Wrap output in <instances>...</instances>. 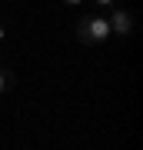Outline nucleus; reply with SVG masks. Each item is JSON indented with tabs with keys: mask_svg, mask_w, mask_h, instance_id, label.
<instances>
[{
	"mask_svg": "<svg viewBox=\"0 0 143 150\" xmlns=\"http://www.w3.org/2000/svg\"><path fill=\"white\" fill-rule=\"evenodd\" d=\"M7 90V70H0V93Z\"/></svg>",
	"mask_w": 143,
	"mask_h": 150,
	"instance_id": "7ed1b4c3",
	"label": "nucleus"
},
{
	"mask_svg": "<svg viewBox=\"0 0 143 150\" xmlns=\"http://www.w3.org/2000/svg\"><path fill=\"white\" fill-rule=\"evenodd\" d=\"M77 37L83 43H103L106 37H110V23H106V17H87V20L77 23Z\"/></svg>",
	"mask_w": 143,
	"mask_h": 150,
	"instance_id": "f257e3e1",
	"label": "nucleus"
},
{
	"mask_svg": "<svg viewBox=\"0 0 143 150\" xmlns=\"http://www.w3.org/2000/svg\"><path fill=\"white\" fill-rule=\"evenodd\" d=\"M4 40H7V27L0 23V43H4Z\"/></svg>",
	"mask_w": 143,
	"mask_h": 150,
	"instance_id": "20e7f679",
	"label": "nucleus"
},
{
	"mask_svg": "<svg viewBox=\"0 0 143 150\" xmlns=\"http://www.w3.org/2000/svg\"><path fill=\"white\" fill-rule=\"evenodd\" d=\"M113 4V0H97V7H110Z\"/></svg>",
	"mask_w": 143,
	"mask_h": 150,
	"instance_id": "39448f33",
	"label": "nucleus"
},
{
	"mask_svg": "<svg viewBox=\"0 0 143 150\" xmlns=\"http://www.w3.org/2000/svg\"><path fill=\"white\" fill-rule=\"evenodd\" d=\"M106 23H110V33H120V37L133 33V13H127V10H113V17Z\"/></svg>",
	"mask_w": 143,
	"mask_h": 150,
	"instance_id": "f03ea898",
	"label": "nucleus"
},
{
	"mask_svg": "<svg viewBox=\"0 0 143 150\" xmlns=\"http://www.w3.org/2000/svg\"><path fill=\"white\" fill-rule=\"evenodd\" d=\"M63 4H70V7H77V4H83V0H63Z\"/></svg>",
	"mask_w": 143,
	"mask_h": 150,
	"instance_id": "423d86ee",
	"label": "nucleus"
}]
</instances>
